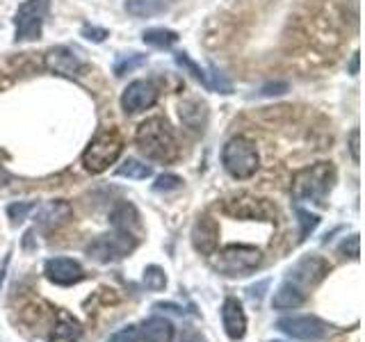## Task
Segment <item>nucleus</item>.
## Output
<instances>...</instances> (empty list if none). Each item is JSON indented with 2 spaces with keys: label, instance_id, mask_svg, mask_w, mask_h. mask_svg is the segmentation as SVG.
Returning a JSON list of instances; mask_svg holds the SVG:
<instances>
[{
  "label": "nucleus",
  "instance_id": "obj_1",
  "mask_svg": "<svg viewBox=\"0 0 365 342\" xmlns=\"http://www.w3.org/2000/svg\"><path fill=\"white\" fill-rule=\"evenodd\" d=\"M135 144L153 162H171L178 157L176 135L163 117L146 119L135 133Z\"/></svg>",
  "mask_w": 365,
  "mask_h": 342
},
{
  "label": "nucleus",
  "instance_id": "obj_2",
  "mask_svg": "<svg viewBox=\"0 0 365 342\" xmlns=\"http://www.w3.org/2000/svg\"><path fill=\"white\" fill-rule=\"evenodd\" d=\"M336 182V167L331 162H317L304 167L292 178V197L294 201L324 203L331 187Z\"/></svg>",
  "mask_w": 365,
  "mask_h": 342
},
{
  "label": "nucleus",
  "instance_id": "obj_3",
  "mask_svg": "<svg viewBox=\"0 0 365 342\" xmlns=\"http://www.w3.org/2000/svg\"><path fill=\"white\" fill-rule=\"evenodd\" d=\"M210 267L220 271L222 276L235 279V276H247V274L256 271L262 262L260 249L251 244H228L224 249H215L208 256Z\"/></svg>",
  "mask_w": 365,
  "mask_h": 342
},
{
  "label": "nucleus",
  "instance_id": "obj_4",
  "mask_svg": "<svg viewBox=\"0 0 365 342\" xmlns=\"http://www.w3.org/2000/svg\"><path fill=\"white\" fill-rule=\"evenodd\" d=\"M123 153V137L119 130L108 128L98 133L83 153V165L91 174H101L110 165H114Z\"/></svg>",
  "mask_w": 365,
  "mask_h": 342
},
{
  "label": "nucleus",
  "instance_id": "obj_5",
  "mask_svg": "<svg viewBox=\"0 0 365 342\" xmlns=\"http://www.w3.org/2000/svg\"><path fill=\"white\" fill-rule=\"evenodd\" d=\"M258 151H256V144L247 140V137H233L228 140L224 151H222V165L224 169L231 174L233 178H251L258 171Z\"/></svg>",
  "mask_w": 365,
  "mask_h": 342
},
{
  "label": "nucleus",
  "instance_id": "obj_6",
  "mask_svg": "<svg viewBox=\"0 0 365 342\" xmlns=\"http://www.w3.org/2000/svg\"><path fill=\"white\" fill-rule=\"evenodd\" d=\"M137 244H140V237H135L130 233L114 231V233L98 235L96 239H91L87 244V256L94 262L108 265V262H117L128 254H133Z\"/></svg>",
  "mask_w": 365,
  "mask_h": 342
},
{
  "label": "nucleus",
  "instance_id": "obj_7",
  "mask_svg": "<svg viewBox=\"0 0 365 342\" xmlns=\"http://www.w3.org/2000/svg\"><path fill=\"white\" fill-rule=\"evenodd\" d=\"M51 0H26L16 9V41H34L41 37L43 19L48 14Z\"/></svg>",
  "mask_w": 365,
  "mask_h": 342
},
{
  "label": "nucleus",
  "instance_id": "obj_8",
  "mask_svg": "<svg viewBox=\"0 0 365 342\" xmlns=\"http://www.w3.org/2000/svg\"><path fill=\"white\" fill-rule=\"evenodd\" d=\"M224 212L235 217V219H258V222H274L277 219V205L267 199L256 197H233L224 201Z\"/></svg>",
  "mask_w": 365,
  "mask_h": 342
},
{
  "label": "nucleus",
  "instance_id": "obj_9",
  "mask_svg": "<svg viewBox=\"0 0 365 342\" xmlns=\"http://www.w3.org/2000/svg\"><path fill=\"white\" fill-rule=\"evenodd\" d=\"M285 336L302 342H319L329 336L331 326L315 315H299V317H283L277 324Z\"/></svg>",
  "mask_w": 365,
  "mask_h": 342
},
{
  "label": "nucleus",
  "instance_id": "obj_10",
  "mask_svg": "<svg viewBox=\"0 0 365 342\" xmlns=\"http://www.w3.org/2000/svg\"><path fill=\"white\" fill-rule=\"evenodd\" d=\"M331 271V265L319 256H304L302 260H297L292 269L288 271V281L299 285V288H313V285L322 283L327 279V274Z\"/></svg>",
  "mask_w": 365,
  "mask_h": 342
},
{
  "label": "nucleus",
  "instance_id": "obj_11",
  "mask_svg": "<svg viewBox=\"0 0 365 342\" xmlns=\"http://www.w3.org/2000/svg\"><path fill=\"white\" fill-rule=\"evenodd\" d=\"M43 66L53 76H62V78H78L85 71V62L71 48H66V46H55V48L46 53Z\"/></svg>",
  "mask_w": 365,
  "mask_h": 342
},
{
  "label": "nucleus",
  "instance_id": "obj_12",
  "mask_svg": "<svg viewBox=\"0 0 365 342\" xmlns=\"http://www.w3.org/2000/svg\"><path fill=\"white\" fill-rule=\"evenodd\" d=\"M158 103V87L151 80H135L125 87L121 96V108L128 114H140Z\"/></svg>",
  "mask_w": 365,
  "mask_h": 342
},
{
  "label": "nucleus",
  "instance_id": "obj_13",
  "mask_svg": "<svg viewBox=\"0 0 365 342\" xmlns=\"http://www.w3.org/2000/svg\"><path fill=\"white\" fill-rule=\"evenodd\" d=\"M43 274L46 279L55 285H62V288H68V285H76L80 281H85V269L78 260L73 258H51L46 260L43 265Z\"/></svg>",
  "mask_w": 365,
  "mask_h": 342
},
{
  "label": "nucleus",
  "instance_id": "obj_14",
  "mask_svg": "<svg viewBox=\"0 0 365 342\" xmlns=\"http://www.w3.org/2000/svg\"><path fill=\"white\" fill-rule=\"evenodd\" d=\"M192 244L201 256H210L220 247V226L210 214H201L192 228Z\"/></svg>",
  "mask_w": 365,
  "mask_h": 342
},
{
  "label": "nucleus",
  "instance_id": "obj_15",
  "mask_svg": "<svg viewBox=\"0 0 365 342\" xmlns=\"http://www.w3.org/2000/svg\"><path fill=\"white\" fill-rule=\"evenodd\" d=\"M222 324H224L226 336L235 342L247 336V315H245L242 304H240L235 296H228L222 306Z\"/></svg>",
  "mask_w": 365,
  "mask_h": 342
},
{
  "label": "nucleus",
  "instance_id": "obj_16",
  "mask_svg": "<svg viewBox=\"0 0 365 342\" xmlns=\"http://www.w3.org/2000/svg\"><path fill=\"white\" fill-rule=\"evenodd\" d=\"M110 224L114 226V231H121V233H130L135 237H140L142 233V222H140V212L133 203L123 201L119 203L117 208L112 210L110 214Z\"/></svg>",
  "mask_w": 365,
  "mask_h": 342
},
{
  "label": "nucleus",
  "instance_id": "obj_17",
  "mask_svg": "<svg viewBox=\"0 0 365 342\" xmlns=\"http://www.w3.org/2000/svg\"><path fill=\"white\" fill-rule=\"evenodd\" d=\"M34 212H37L39 226L57 228L68 222V217H71V205L66 201H48V203H43L41 208H34Z\"/></svg>",
  "mask_w": 365,
  "mask_h": 342
},
{
  "label": "nucleus",
  "instance_id": "obj_18",
  "mask_svg": "<svg viewBox=\"0 0 365 342\" xmlns=\"http://www.w3.org/2000/svg\"><path fill=\"white\" fill-rule=\"evenodd\" d=\"M306 301V294L299 285H294L290 281H285L279 285V290L272 296V306L279 311H290V308H299Z\"/></svg>",
  "mask_w": 365,
  "mask_h": 342
},
{
  "label": "nucleus",
  "instance_id": "obj_19",
  "mask_svg": "<svg viewBox=\"0 0 365 342\" xmlns=\"http://www.w3.org/2000/svg\"><path fill=\"white\" fill-rule=\"evenodd\" d=\"M83 336V326L80 322L68 315L64 311H60L55 315V324H53V333H51V340H66V342H78V338Z\"/></svg>",
  "mask_w": 365,
  "mask_h": 342
},
{
  "label": "nucleus",
  "instance_id": "obj_20",
  "mask_svg": "<svg viewBox=\"0 0 365 342\" xmlns=\"http://www.w3.org/2000/svg\"><path fill=\"white\" fill-rule=\"evenodd\" d=\"M174 5V0H125V11L135 19H151Z\"/></svg>",
  "mask_w": 365,
  "mask_h": 342
},
{
  "label": "nucleus",
  "instance_id": "obj_21",
  "mask_svg": "<svg viewBox=\"0 0 365 342\" xmlns=\"http://www.w3.org/2000/svg\"><path fill=\"white\" fill-rule=\"evenodd\" d=\"M146 342H171L174 340V326L165 317H148L140 324Z\"/></svg>",
  "mask_w": 365,
  "mask_h": 342
},
{
  "label": "nucleus",
  "instance_id": "obj_22",
  "mask_svg": "<svg viewBox=\"0 0 365 342\" xmlns=\"http://www.w3.org/2000/svg\"><path fill=\"white\" fill-rule=\"evenodd\" d=\"M180 119L182 123L192 130H203L205 119H208V112H205V103L199 98H187L180 103Z\"/></svg>",
  "mask_w": 365,
  "mask_h": 342
},
{
  "label": "nucleus",
  "instance_id": "obj_23",
  "mask_svg": "<svg viewBox=\"0 0 365 342\" xmlns=\"http://www.w3.org/2000/svg\"><path fill=\"white\" fill-rule=\"evenodd\" d=\"M144 43L153 46V48H171L178 41V32L167 30V28H151L142 34Z\"/></svg>",
  "mask_w": 365,
  "mask_h": 342
},
{
  "label": "nucleus",
  "instance_id": "obj_24",
  "mask_svg": "<svg viewBox=\"0 0 365 342\" xmlns=\"http://www.w3.org/2000/svg\"><path fill=\"white\" fill-rule=\"evenodd\" d=\"M148 57L142 55V53H130V55H119L117 57V62H114V76H125V73H130L135 71V68H140L146 64Z\"/></svg>",
  "mask_w": 365,
  "mask_h": 342
},
{
  "label": "nucleus",
  "instance_id": "obj_25",
  "mask_svg": "<svg viewBox=\"0 0 365 342\" xmlns=\"http://www.w3.org/2000/svg\"><path fill=\"white\" fill-rule=\"evenodd\" d=\"M153 174L151 167H146L140 160H125V162L117 169V176H128V178H135V180H144Z\"/></svg>",
  "mask_w": 365,
  "mask_h": 342
},
{
  "label": "nucleus",
  "instance_id": "obj_26",
  "mask_svg": "<svg viewBox=\"0 0 365 342\" xmlns=\"http://www.w3.org/2000/svg\"><path fill=\"white\" fill-rule=\"evenodd\" d=\"M144 285H146L148 290H153V292L165 290V285H167L165 271L160 269L158 265H148V267L144 269Z\"/></svg>",
  "mask_w": 365,
  "mask_h": 342
},
{
  "label": "nucleus",
  "instance_id": "obj_27",
  "mask_svg": "<svg viewBox=\"0 0 365 342\" xmlns=\"http://www.w3.org/2000/svg\"><path fill=\"white\" fill-rule=\"evenodd\" d=\"M176 64L182 66V68H187V71H190L194 78H197L203 87H208V73H205L197 62H192L187 53H178V55H176Z\"/></svg>",
  "mask_w": 365,
  "mask_h": 342
},
{
  "label": "nucleus",
  "instance_id": "obj_28",
  "mask_svg": "<svg viewBox=\"0 0 365 342\" xmlns=\"http://www.w3.org/2000/svg\"><path fill=\"white\" fill-rule=\"evenodd\" d=\"M297 217H299V224H302V231H299V239H306L308 235H311L317 224H319V217L317 214H311L308 210L304 208H297Z\"/></svg>",
  "mask_w": 365,
  "mask_h": 342
},
{
  "label": "nucleus",
  "instance_id": "obj_29",
  "mask_svg": "<svg viewBox=\"0 0 365 342\" xmlns=\"http://www.w3.org/2000/svg\"><path fill=\"white\" fill-rule=\"evenodd\" d=\"M108 342H146V338L140 326H128V328L117 331Z\"/></svg>",
  "mask_w": 365,
  "mask_h": 342
},
{
  "label": "nucleus",
  "instance_id": "obj_30",
  "mask_svg": "<svg viewBox=\"0 0 365 342\" xmlns=\"http://www.w3.org/2000/svg\"><path fill=\"white\" fill-rule=\"evenodd\" d=\"M34 208H37V203H11L7 208V214H9L11 222L19 224L23 219H28V214L34 212Z\"/></svg>",
  "mask_w": 365,
  "mask_h": 342
},
{
  "label": "nucleus",
  "instance_id": "obj_31",
  "mask_svg": "<svg viewBox=\"0 0 365 342\" xmlns=\"http://www.w3.org/2000/svg\"><path fill=\"white\" fill-rule=\"evenodd\" d=\"M182 187V180L174 174H165L153 182V192H174Z\"/></svg>",
  "mask_w": 365,
  "mask_h": 342
},
{
  "label": "nucleus",
  "instance_id": "obj_32",
  "mask_svg": "<svg viewBox=\"0 0 365 342\" xmlns=\"http://www.w3.org/2000/svg\"><path fill=\"white\" fill-rule=\"evenodd\" d=\"M83 37L89 39V41L101 43V41H106L108 30L106 28H96V26H83Z\"/></svg>",
  "mask_w": 365,
  "mask_h": 342
},
{
  "label": "nucleus",
  "instance_id": "obj_33",
  "mask_svg": "<svg viewBox=\"0 0 365 342\" xmlns=\"http://www.w3.org/2000/svg\"><path fill=\"white\" fill-rule=\"evenodd\" d=\"M361 130L359 128H354L351 135H349V151H351V157H354V162H361V153H359V148H361Z\"/></svg>",
  "mask_w": 365,
  "mask_h": 342
},
{
  "label": "nucleus",
  "instance_id": "obj_34",
  "mask_svg": "<svg viewBox=\"0 0 365 342\" xmlns=\"http://www.w3.org/2000/svg\"><path fill=\"white\" fill-rule=\"evenodd\" d=\"M340 251H342V254H347V251H349V258L356 260V258H359V235H351V237H349V244H347V242H342Z\"/></svg>",
  "mask_w": 365,
  "mask_h": 342
},
{
  "label": "nucleus",
  "instance_id": "obj_35",
  "mask_svg": "<svg viewBox=\"0 0 365 342\" xmlns=\"http://www.w3.org/2000/svg\"><path fill=\"white\" fill-rule=\"evenodd\" d=\"M180 342H205V338H203V336H199V333H194V331H190V333L182 336V340H180Z\"/></svg>",
  "mask_w": 365,
  "mask_h": 342
},
{
  "label": "nucleus",
  "instance_id": "obj_36",
  "mask_svg": "<svg viewBox=\"0 0 365 342\" xmlns=\"http://www.w3.org/2000/svg\"><path fill=\"white\" fill-rule=\"evenodd\" d=\"M9 174H7V169L3 167V165H0V185H7V182H9Z\"/></svg>",
  "mask_w": 365,
  "mask_h": 342
},
{
  "label": "nucleus",
  "instance_id": "obj_37",
  "mask_svg": "<svg viewBox=\"0 0 365 342\" xmlns=\"http://www.w3.org/2000/svg\"><path fill=\"white\" fill-rule=\"evenodd\" d=\"M351 73H354V76L359 73V53L354 55V60H351Z\"/></svg>",
  "mask_w": 365,
  "mask_h": 342
}]
</instances>
